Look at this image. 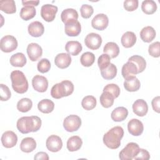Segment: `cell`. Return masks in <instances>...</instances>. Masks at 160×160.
I'll return each instance as SVG.
<instances>
[{"instance_id": "obj_1", "label": "cell", "mask_w": 160, "mask_h": 160, "mask_svg": "<svg viewBox=\"0 0 160 160\" xmlns=\"http://www.w3.org/2000/svg\"><path fill=\"white\" fill-rule=\"evenodd\" d=\"M41 119L37 116H23L18 120L16 126L19 132L28 134L38 131L41 126Z\"/></svg>"}, {"instance_id": "obj_2", "label": "cell", "mask_w": 160, "mask_h": 160, "mask_svg": "<svg viewBox=\"0 0 160 160\" xmlns=\"http://www.w3.org/2000/svg\"><path fill=\"white\" fill-rule=\"evenodd\" d=\"M124 136V130L121 126H115L109 129L103 136V142L109 148L116 149L120 146Z\"/></svg>"}, {"instance_id": "obj_3", "label": "cell", "mask_w": 160, "mask_h": 160, "mask_svg": "<svg viewBox=\"0 0 160 160\" xmlns=\"http://www.w3.org/2000/svg\"><path fill=\"white\" fill-rule=\"evenodd\" d=\"M12 87L14 91L19 94L26 92L28 89V81L24 74L19 70L11 72L10 75Z\"/></svg>"}, {"instance_id": "obj_4", "label": "cell", "mask_w": 160, "mask_h": 160, "mask_svg": "<svg viewBox=\"0 0 160 160\" xmlns=\"http://www.w3.org/2000/svg\"><path fill=\"white\" fill-rule=\"evenodd\" d=\"M74 91V85L69 80H64L54 84L51 90V95L54 99H60L71 95Z\"/></svg>"}, {"instance_id": "obj_5", "label": "cell", "mask_w": 160, "mask_h": 160, "mask_svg": "<svg viewBox=\"0 0 160 160\" xmlns=\"http://www.w3.org/2000/svg\"><path fill=\"white\" fill-rule=\"evenodd\" d=\"M139 151V145L135 142H129L120 151L119 158L121 160H131L137 155Z\"/></svg>"}, {"instance_id": "obj_6", "label": "cell", "mask_w": 160, "mask_h": 160, "mask_svg": "<svg viewBox=\"0 0 160 160\" xmlns=\"http://www.w3.org/2000/svg\"><path fill=\"white\" fill-rule=\"evenodd\" d=\"M81 125V118L75 114L67 116L63 121V127L68 132H74L79 129Z\"/></svg>"}, {"instance_id": "obj_7", "label": "cell", "mask_w": 160, "mask_h": 160, "mask_svg": "<svg viewBox=\"0 0 160 160\" xmlns=\"http://www.w3.org/2000/svg\"><path fill=\"white\" fill-rule=\"evenodd\" d=\"M18 47V41L15 37L11 35H6L2 37L0 41V48L4 52H11Z\"/></svg>"}, {"instance_id": "obj_8", "label": "cell", "mask_w": 160, "mask_h": 160, "mask_svg": "<svg viewBox=\"0 0 160 160\" xmlns=\"http://www.w3.org/2000/svg\"><path fill=\"white\" fill-rule=\"evenodd\" d=\"M58 7L52 4H44L41 8V16L47 22L52 21L58 12Z\"/></svg>"}, {"instance_id": "obj_9", "label": "cell", "mask_w": 160, "mask_h": 160, "mask_svg": "<svg viewBox=\"0 0 160 160\" xmlns=\"http://www.w3.org/2000/svg\"><path fill=\"white\" fill-rule=\"evenodd\" d=\"M84 43L89 49L96 50L100 48L102 44V38L97 33L91 32L86 36Z\"/></svg>"}, {"instance_id": "obj_10", "label": "cell", "mask_w": 160, "mask_h": 160, "mask_svg": "<svg viewBox=\"0 0 160 160\" xmlns=\"http://www.w3.org/2000/svg\"><path fill=\"white\" fill-rule=\"evenodd\" d=\"M109 24V19L107 15L103 13L98 14L91 21L92 27L97 30L102 31L105 29Z\"/></svg>"}, {"instance_id": "obj_11", "label": "cell", "mask_w": 160, "mask_h": 160, "mask_svg": "<svg viewBox=\"0 0 160 160\" xmlns=\"http://www.w3.org/2000/svg\"><path fill=\"white\" fill-rule=\"evenodd\" d=\"M46 146L49 151L56 152L61 149L62 141L59 136L52 134L49 136L46 139Z\"/></svg>"}, {"instance_id": "obj_12", "label": "cell", "mask_w": 160, "mask_h": 160, "mask_svg": "<svg viewBox=\"0 0 160 160\" xmlns=\"http://www.w3.org/2000/svg\"><path fill=\"white\" fill-rule=\"evenodd\" d=\"M65 33L69 36H77L81 31V25L78 20H71L65 23Z\"/></svg>"}, {"instance_id": "obj_13", "label": "cell", "mask_w": 160, "mask_h": 160, "mask_svg": "<svg viewBox=\"0 0 160 160\" xmlns=\"http://www.w3.org/2000/svg\"><path fill=\"white\" fill-rule=\"evenodd\" d=\"M32 85L35 91L39 92H44L48 88V81L44 76L36 75L32 79Z\"/></svg>"}, {"instance_id": "obj_14", "label": "cell", "mask_w": 160, "mask_h": 160, "mask_svg": "<svg viewBox=\"0 0 160 160\" xmlns=\"http://www.w3.org/2000/svg\"><path fill=\"white\" fill-rule=\"evenodd\" d=\"M1 142L4 147L6 148H11L17 144L18 136L12 131L4 132L1 136Z\"/></svg>"}, {"instance_id": "obj_15", "label": "cell", "mask_w": 160, "mask_h": 160, "mask_svg": "<svg viewBox=\"0 0 160 160\" xmlns=\"http://www.w3.org/2000/svg\"><path fill=\"white\" fill-rule=\"evenodd\" d=\"M128 129L131 135L138 136L142 133L144 126L140 120L138 119H132L128 123Z\"/></svg>"}, {"instance_id": "obj_16", "label": "cell", "mask_w": 160, "mask_h": 160, "mask_svg": "<svg viewBox=\"0 0 160 160\" xmlns=\"http://www.w3.org/2000/svg\"><path fill=\"white\" fill-rule=\"evenodd\" d=\"M27 54L31 61H36L42 54V48L38 43H30L27 47Z\"/></svg>"}, {"instance_id": "obj_17", "label": "cell", "mask_w": 160, "mask_h": 160, "mask_svg": "<svg viewBox=\"0 0 160 160\" xmlns=\"http://www.w3.org/2000/svg\"><path fill=\"white\" fill-rule=\"evenodd\" d=\"M132 107L134 113L140 117L144 116L148 111V104L142 99H139L135 101Z\"/></svg>"}, {"instance_id": "obj_18", "label": "cell", "mask_w": 160, "mask_h": 160, "mask_svg": "<svg viewBox=\"0 0 160 160\" xmlns=\"http://www.w3.org/2000/svg\"><path fill=\"white\" fill-rule=\"evenodd\" d=\"M71 57L68 53H59L56 55L54 59V63L57 67L61 69H65L71 63Z\"/></svg>"}, {"instance_id": "obj_19", "label": "cell", "mask_w": 160, "mask_h": 160, "mask_svg": "<svg viewBox=\"0 0 160 160\" xmlns=\"http://www.w3.org/2000/svg\"><path fill=\"white\" fill-rule=\"evenodd\" d=\"M29 34L35 38L40 37L44 32V27L42 22L39 21H34L30 23L28 28Z\"/></svg>"}, {"instance_id": "obj_20", "label": "cell", "mask_w": 160, "mask_h": 160, "mask_svg": "<svg viewBox=\"0 0 160 160\" xmlns=\"http://www.w3.org/2000/svg\"><path fill=\"white\" fill-rule=\"evenodd\" d=\"M140 86V81L135 76L126 79L124 82V87L125 89L129 92H135L138 91Z\"/></svg>"}, {"instance_id": "obj_21", "label": "cell", "mask_w": 160, "mask_h": 160, "mask_svg": "<svg viewBox=\"0 0 160 160\" xmlns=\"http://www.w3.org/2000/svg\"><path fill=\"white\" fill-rule=\"evenodd\" d=\"M121 73L122 77L126 79L129 77L134 76L135 75L138 74V68L133 62L128 61L122 66Z\"/></svg>"}, {"instance_id": "obj_22", "label": "cell", "mask_w": 160, "mask_h": 160, "mask_svg": "<svg viewBox=\"0 0 160 160\" xmlns=\"http://www.w3.org/2000/svg\"><path fill=\"white\" fill-rule=\"evenodd\" d=\"M137 38L136 34L132 31H127L124 33L121 38V42L123 47L129 48L132 47L136 42Z\"/></svg>"}, {"instance_id": "obj_23", "label": "cell", "mask_w": 160, "mask_h": 160, "mask_svg": "<svg viewBox=\"0 0 160 160\" xmlns=\"http://www.w3.org/2000/svg\"><path fill=\"white\" fill-rule=\"evenodd\" d=\"M128 115V109L122 106L115 108L111 112V119L116 122H121L126 119Z\"/></svg>"}, {"instance_id": "obj_24", "label": "cell", "mask_w": 160, "mask_h": 160, "mask_svg": "<svg viewBox=\"0 0 160 160\" xmlns=\"http://www.w3.org/2000/svg\"><path fill=\"white\" fill-rule=\"evenodd\" d=\"M36 148V142L34 138L31 137H27L24 139L21 142L20 149L22 152H31L33 151Z\"/></svg>"}, {"instance_id": "obj_25", "label": "cell", "mask_w": 160, "mask_h": 160, "mask_svg": "<svg viewBox=\"0 0 160 160\" xmlns=\"http://www.w3.org/2000/svg\"><path fill=\"white\" fill-rule=\"evenodd\" d=\"M65 49L69 54L77 56L82 51V47L81 44L77 41H69L66 44Z\"/></svg>"}, {"instance_id": "obj_26", "label": "cell", "mask_w": 160, "mask_h": 160, "mask_svg": "<svg viewBox=\"0 0 160 160\" xmlns=\"http://www.w3.org/2000/svg\"><path fill=\"white\" fill-rule=\"evenodd\" d=\"M140 37L144 42H150L155 38L156 31L152 27L150 26H146L141 29Z\"/></svg>"}, {"instance_id": "obj_27", "label": "cell", "mask_w": 160, "mask_h": 160, "mask_svg": "<svg viewBox=\"0 0 160 160\" xmlns=\"http://www.w3.org/2000/svg\"><path fill=\"white\" fill-rule=\"evenodd\" d=\"M82 145V141L78 136H73L70 137L67 141V148L71 151H76L79 150Z\"/></svg>"}, {"instance_id": "obj_28", "label": "cell", "mask_w": 160, "mask_h": 160, "mask_svg": "<svg viewBox=\"0 0 160 160\" xmlns=\"http://www.w3.org/2000/svg\"><path fill=\"white\" fill-rule=\"evenodd\" d=\"M103 51L105 54H108L111 58H115L119 53V48L116 42H108L104 46Z\"/></svg>"}, {"instance_id": "obj_29", "label": "cell", "mask_w": 160, "mask_h": 160, "mask_svg": "<svg viewBox=\"0 0 160 160\" xmlns=\"http://www.w3.org/2000/svg\"><path fill=\"white\" fill-rule=\"evenodd\" d=\"M10 64L14 67H23L27 62L25 55L22 52H17L10 58Z\"/></svg>"}, {"instance_id": "obj_30", "label": "cell", "mask_w": 160, "mask_h": 160, "mask_svg": "<svg viewBox=\"0 0 160 160\" xmlns=\"http://www.w3.org/2000/svg\"><path fill=\"white\" fill-rule=\"evenodd\" d=\"M38 108L41 112L48 114L54 110V103L48 99H42L38 102Z\"/></svg>"}, {"instance_id": "obj_31", "label": "cell", "mask_w": 160, "mask_h": 160, "mask_svg": "<svg viewBox=\"0 0 160 160\" xmlns=\"http://www.w3.org/2000/svg\"><path fill=\"white\" fill-rule=\"evenodd\" d=\"M61 18L62 21L65 24L71 20H77L78 18V13L74 9H65L61 14Z\"/></svg>"}, {"instance_id": "obj_32", "label": "cell", "mask_w": 160, "mask_h": 160, "mask_svg": "<svg viewBox=\"0 0 160 160\" xmlns=\"http://www.w3.org/2000/svg\"><path fill=\"white\" fill-rule=\"evenodd\" d=\"M0 9L7 14H13L16 11L14 0H2L0 1Z\"/></svg>"}, {"instance_id": "obj_33", "label": "cell", "mask_w": 160, "mask_h": 160, "mask_svg": "<svg viewBox=\"0 0 160 160\" xmlns=\"http://www.w3.org/2000/svg\"><path fill=\"white\" fill-rule=\"evenodd\" d=\"M117 71L118 70L116 66L114 64L110 63V64L107 68L101 70V74L104 79L111 80L116 77Z\"/></svg>"}, {"instance_id": "obj_34", "label": "cell", "mask_w": 160, "mask_h": 160, "mask_svg": "<svg viewBox=\"0 0 160 160\" xmlns=\"http://www.w3.org/2000/svg\"><path fill=\"white\" fill-rule=\"evenodd\" d=\"M128 61L133 62L138 68V72L140 73L144 71L146 67V61L144 58L139 55H134L128 59Z\"/></svg>"}, {"instance_id": "obj_35", "label": "cell", "mask_w": 160, "mask_h": 160, "mask_svg": "<svg viewBox=\"0 0 160 160\" xmlns=\"http://www.w3.org/2000/svg\"><path fill=\"white\" fill-rule=\"evenodd\" d=\"M36 13L34 6H24L20 11V17L24 21H28L33 18Z\"/></svg>"}, {"instance_id": "obj_36", "label": "cell", "mask_w": 160, "mask_h": 160, "mask_svg": "<svg viewBox=\"0 0 160 160\" xmlns=\"http://www.w3.org/2000/svg\"><path fill=\"white\" fill-rule=\"evenodd\" d=\"M157 4L152 0H145L141 4V9L146 14H152L157 10Z\"/></svg>"}, {"instance_id": "obj_37", "label": "cell", "mask_w": 160, "mask_h": 160, "mask_svg": "<svg viewBox=\"0 0 160 160\" xmlns=\"http://www.w3.org/2000/svg\"><path fill=\"white\" fill-rule=\"evenodd\" d=\"M99 101L101 102V104L105 108H110L112 106L114 103V96L110 94L108 92L103 91V92L101 94Z\"/></svg>"}, {"instance_id": "obj_38", "label": "cell", "mask_w": 160, "mask_h": 160, "mask_svg": "<svg viewBox=\"0 0 160 160\" xmlns=\"http://www.w3.org/2000/svg\"><path fill=\"white\" fill-rule=\"evenodd\" d=\"M96 99L93 96H85L81 102L82 107L87 111H90L94 109L96 106Z\"/></svg>"}, {"instance_id": "obj_39", "label": "cell", "mask_w": 160, "mask_h": 160, "mask_svg": "<svg viewBox=\"0 0 160 160\" xmlns=\"http://www.w3.org/2000/svg\"><path fill=\"white\" fill-rule=\"evenodd\" d=\"M32 101L27 98H22L17 103V109L22 112H26L29 111L32 108Z\"/></svg>"}, {"instance_id": "obj_40", "label": "cell", "mask_w": 160, "mask_h": 160, "mask_svg": "<svg viewBox=\"0 0 160 160\" xmlns=\"http://www.w3.org/2000/svg\"><path fill=\"white\" fill-rule=\"evenodd\" d=\"M95 61V56L92 52H84L80 58V62L83 66L89 67L92 65Z\"/></svg>"}, {"instance_id": "obj_41", "label": "cell", "mask_w": 160, "mask_h": 160, "mask_svg": "<svg viewBox=\"0 0 160 160\" xmlns=\"http://www.w3.org/2000/svg\"><path fill=\"white\" fill-rule=\"evenodd\" d=\"M111 63V58L107 54H102L98 59V64L100 70L107 68Z\"/></svg>"}, {"instance_id": "obj_42", "label": "cell", "mask_w": 160, "mask_h": 160, "mask_svg": "<svg viewBox=\"0 0 160 160\" xmlns=\"http://www.w3.org/2000/svg\"><path fill=\"white\" fill-rule=\"evenodd\" d=\"M103 91H106L111 94L114 99L117 98L120 94V88L116 84H108L104 86L103 89Z\"/></svg>"}, {"instance_id": "obj_43", "label": "cell", "mask_w": 160, "mask_h": 160, "mask_svg": "<svg viewBox=\"0 0 160 160\" xmlns=\"http://www.w3.org/2000/svg\"><path fill=\"white\" fill-rule=\"evenodd\" d=\"M37 68L38 71L41 73L48 72L51 68L50 61L46 58L41 59L37 64Z\"/></svg>"}, {"instance_id": "obj_44", "label": "cell", "mask_w": 160, "mask_h": 160, "mask_svg": "<svg viewBox=\"0 0 160 160\" xmlns=\"http://www.w3.org/2000/svg\"><path fill=\"white\" fill-rule=\"evenodd\" d=\"M81 16L84 19L89 18L94 12V9L92 6L89 4H82L80 8Z\"/></svg>"}, {"instance_id": "obj_45", "label": "cell", "mask_w": 160, "mask_h": 160, "mask_svg": "<svg viewBox=\"0 0 160 160\" xmlns=\"http://www.w3.org/2000/svg\"><path fill=\"white\" fill-rule=\"evenodd\" d=\"M159 48H160V42L159 41H156L151 44L148 48V52L149 55L154 58H159Z\"/></svg>"}, {"instance_id": "obj_46", "label": "cell", "mask_w": 160, "mask_h": 160, "mask_svg": "<svg viewBox=\"0 0 160 160\" xmlns=\"http://www.w3.org/2000/svg\"><path fill=\"white\" fill-rule=\"evenodd\" d=\"M0 96H1V100L8 101L11 96V91L9 88L3 84H0Z\"/></svg>"}, {"instance_id": "obj_47", "label": "cell", "mask_w": 160, "mask_h": 160, "mask_svg": "<svg viewBox=\"0 0 160 160\" xmlns=\"http://www.w3.org/2000/svg\"><path fill=\"white\" fill-rule=\"evenodd\" d=\"M138 0H126L124 1V8L128 11H133L138 7Z\"/></svg>"}, {"instance_id": "obj_48", "label": "cell", "mask_w": 160, "mask_h": 160, "mask_svg": "<svg viewBox=\"0 0 160 160\" xmlns=\"http://www.w3.org/2000/svg\"><path fill=\"white\" fill-rule=\"evenodd\" d=\"M150 159V154L149 152L144 149L139 148V151L137 155L134 158V159H143V160H148Z\"/></svg>"}, {"instance_id": "obj_49", "label": "cell", "mask_w": 160, "mask_h": 160, "mask_svg": "<svg viewBox=\"0 0 160 160\" xmlns=\"http://www.w3.org/2000/svg\"><path fill=\"white\" fill-rule=\"evenodd\" d=\"M152 109L154 111H156L158 113H159L160 112V97L156 96L153 98L151 102Z\"/></svg>"}, {"instance_id": "obj_50", "label": "cell", "mask_w": 160, "mask_h": 160, "mask_svg": "<svg viewBox=\"0 0 160 160\" xmlns=\"http://www.w3.org/2000/svg\"><path fill=\"white\" fill-rule=\"evenodd\" d=\"M34 159L36 160H39V159L48 160L49 156H48V154L45 152H39L36 154V155L34 157Z\"/></svg>"}, {"instance_id": "obj_51", "label": "cell", "mask_w": 160, "mask_h": 160, "mask_svg": "<svg viewBox=\"0 0 160 160\" xmlns=\"http://www.w3.org/2000/svg\"><path fill=\"white\" fill-rule=\"evenodd\" d=\"M39 3V1H22V4L24 6H36Z\"/></svg>"}]
</instances>
